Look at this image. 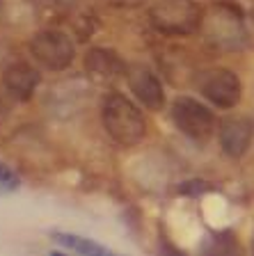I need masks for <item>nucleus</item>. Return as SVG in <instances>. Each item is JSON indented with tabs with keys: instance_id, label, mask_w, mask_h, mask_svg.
Returning a JSON list of instances; mask_svg holds the SVG:
<instances>
[{
	"instance_id": "1",
	"label": "nucleus",
	"mask_w": 254,
	"mask_h": 256,
	"mask_svg": "<svg viewBox=\"0 0 254 256\" xmlns=\"http://www.w3.org/2000/svg\"><path fill=\"white\" fill-rule=\"evenodd\" d=\"M101 122H103L106 133L119 146H135L147 135V122L140 108L122 94H110L103 98Z\"/></svg>"
},
{
	"instance_id": "2",
	"label": "nucleus",
	"mask_w": 254,
	"mask_h": 256,
	"mask_svg": "<svg viewBox=\"0 0 254 256\" xmlns=\"http://www.w3.org/2000/svg\"><path fill=\"white\" fill-rule=\"evenodd\" d=\"M151 26L163 34L183 37L199 28L201 10L192 0H160L149 12Z\"/></svg>"
},
{
	"instance_id": "3",
	"label": "nucleus",
	"mask_w": 254,
	"mask_h": 256,
	"mask_svg": "<svg viewBox=\"0 0 254 256\" xmlns=\"http://www.w3.org/2000/svg\"><path fill=\"white\" fill-rule=\"evenodd\" d=\"M30 53L44 69L64 71L76 60V46L67 32L44 30L30 42Z\"/></svg>"
},
{
	"instance_id": "4",
	"label": "nucleus",
	"mask_w": 254,
	"mask_h": 256,
	"mask_svg": "<svg viewBox=\"0 0 254 256\" xmlns=\"http://www.w3.org/2000/svg\"><path fill=\"white\" fill-rule=\"evenodd\" d=\"M172 119L174 126L179 128L185 138L204 142L213 135L215 128V117L204 103H199L197 98L190 96H179L172 106Z\"/></svg>"
},
{
	"instance_id": "5",
	"label": "nucleus",
	"mask_w": 254,
	"mask_h": 256,
	"mask_svg": "<svg viewBox=\"0 0 254 256\" xmlns=\"http://www.w3.org/2000/svg\"><path fill=\"white\" fill-rule=\"evenodd\" d=\"M199 92L213 106L229 110V108L238 106L240 96H243V85H240V78L233 71L211 69L199 78Z\"/></svg>"
},
{
	"instance_id": "6",
	"label": "nucleus",
	"mask_w": 254,
	"mask_h": 256,
	"mask_svg": "<svg viewBox=\"0 0 254 256\" xmlns=\"http://www.w3.org/2000/svg\"><path fill=\"white\" fill-rule=\"evenodd\" d=\"M126 78H128V87H131V92L135 94V98H138L147 110H154V112L163 110L165 90H163L158 76H156L154 71L138 64V66H131V71L126 74Z\"/></svg>"
},
{
	"instance_id": "7",
	"label": "nucleus",
	"mask_w": 254,
	"mask_h": 256,
	"mask_svg": "<svg viewBox=\"0 0 254 256\" xmlns=\"http://www.w3.org/2000/svg\"><path fill=\"white\" fill-rule=\"evenodd\" d=\"M254 140V126L247 117H227L220 124V146L229 158H240L247 154Z\"/></svg>"
},
{
	"instance_id": "8",
	"label": "nucleus",
	"mask_w": 254,
	"mask_h": 256,
	"mask_svg": "<svg viewBox=\"0 0 254 256\" xmlns=\"http://www.w3.org/2000/svg\"><path fill=\"white\" fill-rule=\"evenodd\" d=\"M39 80H42V76H39V71L35 66H30L26 62H16L5 69L3 85L16 101H30L39 85Z\"/></svg>"
},
{
	"instance_id": "9",
	"label": "nucleus",
	"mask_w": 254,
	"mask_h": 256,
	"mask_svg": "<svg viewBox=\"0 0 254 256\" xmlns=\"http://www.w3.org/2000/svg\"><path fill=\"white\" fill-rule=\"evenodd\" d=\"M53 242L58 247L67 252H76V254H83V256H103V254H110V250L90 238H83V236H76V234H64V231H53L51 234Z\"/></svg>"
},
{
	"instance_id": "10",
	"label": "nucleus",
	"mask_w": 254,
	"mask_h": 256,
	"mask_svg": "<svg viewBox=\"0 0 254 256\" xmlns=\"http://www.w3.org/2000/svg\"><path fill=\"white\" fill-rule=\"evenodd\" d=\"M85 64L99 76H117L124 74V64L117 58V53L106 50V48H92L90 55L85 58Z\"/></svg>"
},
{
	"instance_id": "11",
	"label": "nucleus",
	"mask_w": 254,
	"mask_h": 256,
	"mask_svg": "<svg viewBox=\"0 0 254 256\" xmlns=\"http://www.w3.org/2000/svg\"><path fill=\"white\" fill-rule=\"evenodd\" d=\"M19 188V176L10 170L7 165L0 162V192H12Z\"/></svg>"
}]
</instances>
